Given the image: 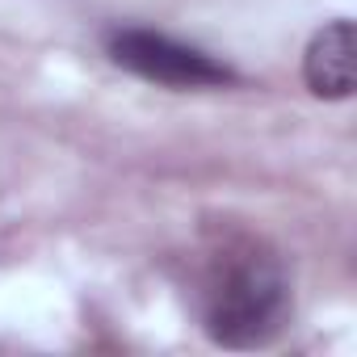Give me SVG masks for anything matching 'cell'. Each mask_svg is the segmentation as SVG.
<instances>
[{
  "label": "cell",
  "instance_id": "cell-1",
  "mask_svg": "<svg viewBox=\"0 0 357 357\" xmlns=\"http://www.w3.org/2000/svg\"><path fill=\"white\" fill-rule=\"evenodd\" d=\"M290 315V286L273 257L257 248L227 252L206 290V332L227 349L269 344Z\"/></svg>",
  "mask_w": 357,
  "mask_h": 357
},
{
  "label": "cell",
  "instance_id": "cell-2",
  "mask_svg": "<svg viewBox=\"0 0 357 357\" xmlns=\"http://www.w3.org/2000/svg\"><path fill=\"white\" fill-rule=\"evenodd\" d=\"M109 59L151 84L168 89H211V84H231L236 72L219 59H211L198 47H185L155 30H118L109 34Z\"/></svg>",
  "mask_w": 357,
  "mask_h": 357
},
{
  "label": "cell",
  "instance_id": "cell-3",
  "mask_svg": "<svg viewBox=\"0 0 357 357\" xmlns=\"http://www.w3.org/2000/svg\"><path fill=\"white\" fill-rule=\"evenodd\" d=\"M303 76H307V89L315 97H328V101H344L357 84V30L353 22H328L307 55H303Z\"/></svg>",
  "mask_w": 357,
  "mask_h": 357
}]
</instances>
